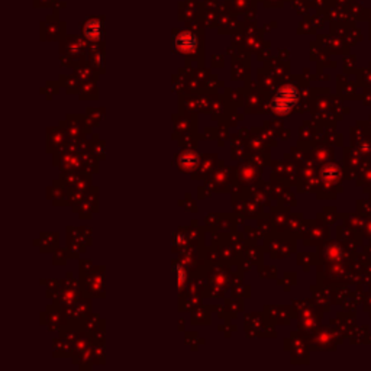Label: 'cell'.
<instances>
[{
    "mask_svg": "<svg viewBox=\"0 0 371 371\" xmlns=\"http://www.w3.org/2000/svg\"><path fill=\"white\" fill-rule=\"evenodd\" d=\"M177 271H179V281L182 283L185 280V274H183V268L182 267H177Z\"/></svg>",
    "mask_w": 371,
    "mask_h": 371,
    "instance_id": "3",
    "label": "cell"
},
{
    "mask_svg": "<svg viewBox=\"0 0 371 371\" xmlns=\"http://www.w3.org/2000/svg\"><path fill=\"white\" fill-rule=\"evenodd\" d=\"M296 102H297V92H296V89L292 87V86H284V87H281L276 93V96H274V99L271 102V106H273V109H274L276 113H278V115H286V113L290 112V109L295 106Z\"/></svg>",
    "mask_w": 371,
    "mask_h": 371,
    "instance_id": "1",
    "label": "cell"
},
{
    "mask_svg": "<svg viewBox=\"0 0 371 371\" xmlns=\"http://www.w3.org/2000/svg\"><path fill=\"white\" fill-rule=\"evenodd\" d=\"M176 45H177V48H179L180 51H183V52H190V51H193L194 46H196V39H194L193 35L186 34L185 32V34H182V35L177 37Z\"/></svg>",
    "mask_w": 371,
    "mask_h": 371,
    "instance_id": "2",
    "label": "cell"
}]
</instances>
